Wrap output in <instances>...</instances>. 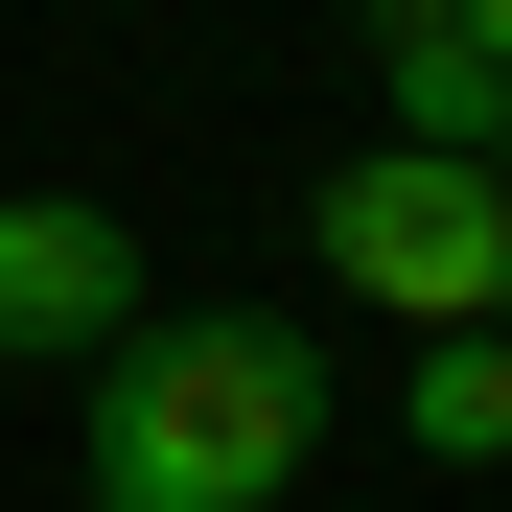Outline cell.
Listing matches in <instances>:
<instances>
[{
	"instance_id": "3",
	"label": "cell",
	"mask_w": 512,
	"mask_h": 512,
	"mask_svg": "<svg viewBox=\"0 0 512 512\" xmlns=\"http://www.w3.org/2000/svg\"><path fill=\"white\" fill-rule=\"evenodd\" d=\"M117 326H140V233L70 210V187H24L0 210V373H94Z\"/></svg>"
},
{
	"instance_id": "4",
	"label": "cell",
	"mask_w": 512,
	"mask_h": 512,
	"mask_svg": "<svg viewBox=\"0 0 512 512\" xmlns=\"http://www.w3.org/2000/svg\"><path fill=\"white\" fill-rule=\"evenodd\" d=\"M396 419L443 466H512V326H419V373H396Z\"/></svg>"
},
{
	"instance_id": "1",
	"label": "cell",
	"mask_w": 512,
	"mask_h": 512,
	"mask_svg": "<svg viewBox=\"0 0 512 512\" xmlns=\"http://www.w3.org/2000/svg\"><path fill=\"white\" fill-rule=\"evenodd\" d=\"M326 466V350L256 303H163L94 350V512H303Z\"/></svg>"
},
{
	"instance_id": "5",
	"label": "cell",
	"mask_w": 512,
	"mask_h": 512,
	"mask_svg": "<svg viewBox=\"0 0 512 512\" xmlns=\"http://www.w3.org/2000/svg\"><path fill=\"white\" fill-rule=\"evenodd\" d=\"M443 24H466V70H489V94H512V0H443Z\"/></svg>"
},
{
	"instance_id": "2",
	"label": "cell",
	"mask_w": 512,
	"mask_h": 512,
	"mask_svg": "<svg viewBox=\"0 0 512 512\" xmlns=\"http://www.w3.org/2000/svg\"><path fill=\"white\" fill-rule=\"evenodd\" d=\"M303 256H326L350 303L489 326V303H512V187H489L466 140H350V163H326V210H303Z\"/></svg>"
},
{
	"instance_id": "6",
	"label": "cell",
	"mask_w": 512,
	"mask_h": 512,
	"mask_svg": "<svg viewBox=\"0 0 512 512\" xmlns=\"http://www.w3.org/2000/svg\"><path fill=\"white\" fill-rule=\"evenodd\" d=\"M466 163H489V187H512V94H489V140H466Z\"/></svg>"
}]
</instances>
